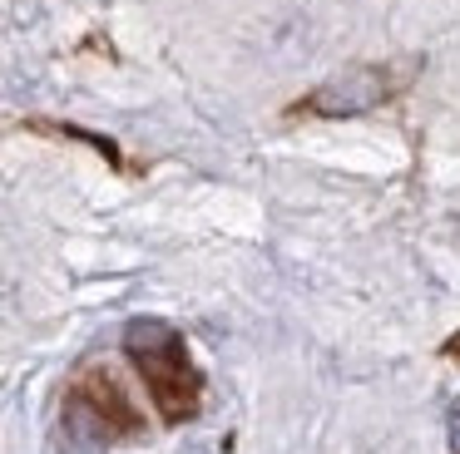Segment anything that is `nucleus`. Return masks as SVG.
Returning <instances> with one entry per match:
<instances>
[{
  "label": "nucleus",
  "instance_id": "obj_1",
  "mask_svg": "<svg viewBox=\"0 0 460 454\" xmlns=\"http://www.w3.org/2000/svg\"><path fill=\"white\" fill-rule=\"evenodd\" d=\"M124 351L139 365L144 385H149V400L159 405L164 420L179 424V420H193V415H199L203 380H199V371H193V355H189V345H183V336L173 331L169 321H154V316L134 321L129 331H124Z\"/></svg>",
  "mask_w": 460,
  "mask_h": 454
},
{
  "label": "nucleus",
  "instance_id": "obj_2",
  "mask_svg": "<svg viewBox=\"0 0 460 454\" xmlns=\"http://www.w3.org/2000/svg\"><path fill=\"white\" fill-rule=\"evenodd\" d=\"M65 420H70L75 434H84L90 444H114V440H129V434H139V410L129 405V395L119 390V380H114L110 371H84L80 380L70 385V395H65Z\"/></svg>",
  "mask_w": 460,
  "mask_h": 454
},
{
  "label": "nucleus",
  "instance_id": "obj_3",
  "mask_svg": "<svg viewBox=\"0 0 460 454\" xmlns=\"http://www.w3.org/2000/svg\"><path fill=\"white\" fill-rule=\"evenodd\" d=\"M391 89H396V74H391V69L357 65V69H347V74L327 79L322 89H312L307 104H297V109L322 114V118H347V114H367V109L386 104Z\"/></svg>",
  "mask_w": 460,
  "mask_h": 454
},
{
  "label": "nucleus",
  "instance_id": "obj_4",
  "mask_svg": "<svg viewBox=\"0 0 460 454\" xmlns=\"http://www.w3.org/2000/svg\"><path fill=\"white\" fill-rule=\"evenodd\" d=\"M450 444H456V454H460V405L450 410Z\"/></svg>",
  "mask_w": 460,
  "mask_h": 454
},
{
  "label": "nucleus",
  "instance_id": "obj_5",
  "mask_svg": "<svg viewBox=\"0 0 460 454\" xmlns=\"http://www.w3.org/2000/svg\"><path fill=\"white\" fill-rule=\"evenodd\" d=\"M446 355H456V361H460V336H450V341H446Z\"/></svg>",
  "mask_w": 460,
  "mask_h": 454
}]
</instances>
